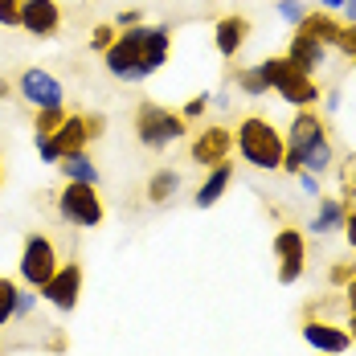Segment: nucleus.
I'll list each match as a JSON object with an SVG mask.
<instances>
[{"label":"nucleus","mask_w":356,"mask_h":356,"mask_svg":"<svg viewBox=\"0 0 356 356\" xmlns=\"http://www.w3.org/2000/svg\"><path fill=\"white\" fill-rule=\"evenodd\" d=\"M66 123V107H45V111H33V131L41 136H54L58 127Z\"/></svg>","instance_id":"b1692460"},{"label":"nucleus","mask_w":356,"mask_h":356,"mask_svg":"<svg viewBox=\"0 0 356 356\" xmlns=\"http://www.w3.org/2000/svg\"><path fill=\"white\" fill-rule=\"evenodd\" d=\"M103 131H107L103 115H66V123L49 136V147L62 160V156H74V152H86L95 140H103Z\"/></svg>","instance_id":"6e6552de"},{"label":"nucleus","mask_w":356,"mask_h":356,"mask_svg":"<svg viewBox=\"0 0 356 356\" xmlns=\"http://www.w3.org/2000/svg\"><path fill=\"white\" fill-rule=\"evenodd\" d=\"M62 262H58V250L54 242L45 238V234H25V242H21V262H17V270H21V283L41 291V286L54 279V270H58Z\"/></svg>","instance_id":"0eeeda50"},{"label":"nucleus","mask_w":356,"mask_h":356,"mask_svg":"<svg viewBox=\"0 0 356 356\" xmlns=\"http://www.w3.org/2000/svg\"><path fill=\"white\" fill-rule=\"evenodd\" d=\"M229 78L238 82V90H242L246 99H262V95L270 90V82H266V74H262V66H242V70H234Z\"/></svg>","instance_id":"5701e85b"},{"label":"nucleus","mask_w":356,"mask_h":356,"mask_svg":"<svg viewBox=\"0 0 356 356\" xmlns=\"http://www.w3.org/2000/svg\"><path fill=\"white\" fill-rule=\"evenodd\" d=\"M103 66H107V74L119 78V82H143V78H147L143 66H140V54L131 49V41H127L123 33L115 37V45L103 54Z\"/></svg>","instance_id":"2eb2a0df"},{"label":"nucleus","mask_w":356,"mask_h":356,"mask_svg":"<svg viewBox=\"0 0 356 356\" xmlns=\"http://www.w3.org/2000/svg\"><path fill=\"white\" fill-rule=\"evenodd\" d=\"M262 66V74H266V82H270V90L283 99V103H291V107H316L323 99V90L316 86V78L312 74H303L299 66H291L286 62V54H275V58H262L258 62Z\"/></svg>","instance_id":"7ed1b4c3"},{"label":"nucleus","mask_w":356,"mask_h":356,"mask_svg":"<svg viewBox=\"0 0 356 356\" xmlns=\"http://www.w3.org/2000/svg\"><path fill=\"white\" fill-rule=\"evenodd\" d=\"M275 258L279 262H307V242H303V229L283 225L275 234Z\"/></svg>","instance_id":"412c9836"},{"label":"nucleus","mask_w":356,"mask_h":356,"mask_svg":"<svg viewBox=\"0 0 356 356\" xmlns=\"http://www.w3.org/2000/svg\"><path fill=\"white\" fill-rule=\"evenodd\" d=\"M344 13H348V25H356V0H344Z\"/></svg>","instance_id":"58836bf2"},{"label":"nucleus","mask_w":356,"mask_h":356,"mask_svg":"<svg viewBox=\"0 0 356 356\" xmlns=\"http://www.w3.org/2000/svg\"><path fill=\"white\" fill-rule=\"evenodd\" d=\"M286 62H291V66H299L303 74H316L323 62H327V45L295 29V33H291V41H286Z\"/></svg>","instance_id":"dca6fc26"},{"label":"nucleus","mask_w":356,"mask_h":356,"mask_svg":"<svg viewBox=\"0 0 356 356\" xmlns=\"http://www.w3.org/2000/svg\"><path fill=\"white\" fill-rule=\"evenodd\" d=\"M58 168H62V177H66V180H78V184H103V172H99V164H95L86 152L62 156V160H58Z\"/></svg>","instance_id":"aec40b11"},{"label":"nucleus","mask_w":356,"mask_h":356,"mask_svg":"<svg viewBox=\"0 0 356 356\" xmlns=\"http://www.w3.org/2000/svg\"><path fill=\"white\" fill-rule=\"evenodd\" d=\"M303 340L323 356H344L353 348V336H348V327H340L336 320H320V316H307L303 320Z\"/></svg>","instance_id":"f8f14e48"},{"label":"nucleus","mask_w":356,"mask_h":356,"mask_svg":"<svg viewBox=\"0 0 356 356\" xmlns=\"http://www.w3.org/2000/svg\"><path fill=\"white\" fill-rule=\"evenodd\" d=\"M0 25L21 29V0H0Z\"/></svg>","instance_id":"bb28decb"},{"label":"nucleus","mask_w":356,"mask_h":356,"mask_svg":"<svg viewBox=\"0 0 356 356\" xmlns=\"http://www.w3.org/2000/svg\"><path fill=\"white\" fill-rule=\"evenodd\" d=\"M115 37H119L115 25H95V29H90V49H95V54H107L111 45H115Z\"/></svg>","instance_id":"a878e982"},{"label":"nucleus","mask_w":356,"mask_h":356,"mask_svg":"<svg viewBox=\"0 0 356 356\" xmlns=\"http://www.w3.org/2000/svg\"><path fill=\"white\" fill-rule=\"evenodd\" d=\"M336 164V147L327 140V123L312 107H303L295 115V123L286 127V156H283V172H312L323 177Z\"/></svg>","instance_id":"f257e3e1"},{"label":"nucleus","mask_w":356,"mask_h":356,"mask_svg":"<svg viewBox=\"0 0 356 356\" xmlns=\"http://www.w3.org/2000/svg\"><path fill=\"white\" fill-rule=\"evenodd\" d=\"M250 33H254L250 17H242V13H225V17H217V25H213V49L225 58V62H234V58L242 54V45L250 41Z\"/></svg>","instance_id":"ddd939ff"},{"label":"nucleus","mask_w":356,"mask_h":356,"mask_svg":"<svg viewBox=\"0 0 356 356\" xmlns=\"http://www.w3.org/2000/svg\"><path fill=\"white\" fill-rule=\"evenodd\" d=\"M353 188H356V177H353Z\"/></svg>","instance_id":"37998d69"},{"label":"nucleus","mask_w":356,"mask_h":356,"mask_svg":"<svg viewBox=\"0 0 356 356\" xmlns=\"http://www.w3.org/2000/svg\"><path fill=\"white\" fill-rule=\"evenodd\" d=\"M340 299H344V307H348V312H356V275L344 283V295H340Z\"/></svg>","instance_id":"e433bc0d"},{"label":"nucleus","mask_w":356,"mask_h":356,"mask_svg":"<svg viewBox=\"0 0 356 356\" xmlns=\"http://www.w3.org/2000/svg\"><path fill=\"white\" fill-rule=\"evenodd\" d=\"M229 152H234V131H229L225 123H205V127L193 136V143H188V156H193L197 168H217V164H225Z\"/></svg>","instance_id":"9d476101"},{"label":"nucleus","mask_w":356,"mask_h":356,"mask_svg":"<svg viewBox=\"0 0 356 356\" xmlns=\"http://www.w3.org/2000/svg\"><path fill=\"white\" fill-rule=\"evenodd\" d=\"M58 217L74 225V229H99L107 221V201L99 193V184H78V180H66L62 193H58Z\"/></svg>","instance_id":"20e7f679"},{"label":"nucleus","mask_w":356,"mask_h":356,"mask_svg":"<svg viewBox=\"0 0 356 356\" xmlns=\"http://www.w3.org/2000/svg\"><path fill=\"white\" fill-rule=\"evenodd\" d=\"M123 37L140 54V66L147 78L172 62V25H136V29H123Z\"/></svg>","instance_id":"423d86ee"},{"label":"nucleus","mask_w":356,"mask_h":356,"mask_svg":"<svg viewBox=\"0 0 356 356\" xmlns=\"http://www.w3.org/2000/svg\"><path fill=\"white\" fill-rule=\"evenodd\" d=\"M279 17H283V21H291V25H299V21L307 17V8H303L299 0H279Z\"/></svg>","instance_id":"c756f323"},{"label":"nucleus","mask_w":356,"mask_h":356,"mask_svg":"<svg viewBox=\"0 0 356 356\" xmlns=\"http://www.w3.org/2000/svg\"><path fill=\"white\" fill-rule=\"evenodd\" d=\"M17 291H21V286L0 275V327H8V323H13V312H17Z\"/></svg>","instance_id":"393cba45"},{"label":"nucleus","mask_w":356,"mask_h":356,"mask_svg":"<svg viewBox=\"0 0 356 356\" xmlns=\"http://www.w3.org/2000/svg\"><path fill=\"white\" fill-rule=\"evenodd\" d=\"M21 29L29 37H54L62 29V4L58 0H21Z\"/></svg>","instance_id":"4468645a"},{"label":"nucleus","mask_w":356,"mask_h":356,"mask_svg":"<svg viewBox=\"0 0 356 356\" xmlns=\"http://www.w3.org/2000/svg\"><path fill=\"white\" fill-rule=\"evenodd\" d=\"M316 4H320L323 13H340L344 8V0H316Z\"/></svg>","instance_id":"4c0bfd02"},{"label":"nucleus","mask_w":356,"mask_h":356,"mask_svg":"<svg viewBox=\"0 0 356 356\" xmlns=\"http://www.w3.org/2000/svg\"><path fill=\"white\" fill-rule=\"evenodd\" d=\"M188 136V123H184V115L177 111L160 107V103H140L136 107V140L143 147H152V152H164V147H172Z\"/></svg>","instance_id":"39448f33"},{"label":"nucleus","mask_w":356,"mask_h":356,"mask_svg":"<svg viewBox=\"0 0 356 356\" xmlns=\"http://www.w3.org/2000/svg\"><path fill=\"white\" fill-rule=\"evenodd\" d=\"M234 152L258 172H279L286 156V136L266 115H246L234 127Z\"/></svg>","instance_id":"f03ea898"},{"label":"nucleus","mask_w":356,"mask_h":356,"mask_svg":"<svg viewBox=\"0 0 356 356\" xmlns=\"http://www.w3.org/2000/svg\"><path fill=\"white\" fill-rule=\"evenodd\" d=\"M136 25H143V13H140V8H123V13L115 17V29H136Z\"/></svg>","instance_id":"72a5a7b5"},{"label":"nucleus","mask_w":356,"mask_h":356,"mask_svg":"<svg viewBox=\"0 0 356 356\" xmlns=\"http://www.w3.org/2000/svg\"><path fill=\"white\" fill-rule=\"evenodd\" d=\"M303 270H307V262H283V266H279V283H283V286L299 283V279H303Z\"/></svg>","instance_id":"7c9ffc66"},{"label":"nucleus","mask_w":356,"mask_h":356,"mask_svg":"<svg viewBox=\"0 0 356 356\" xmlns=\"http://www.w3.org/2000/svg\"><path fill=\"white\" fill-rule=\"evenodd\" d=\"M344 217H348V205H344V197H320V209H316V217H312V234H320V238H327V234H340L344 229Z\"/></svg>","instance_id":"a211bd4d"},{"label":"nucleus","mask_w":356,"mask_h":356,"mask_svg":"<svg viewBox=\"0 0 356 356\" xmlns=\"http://www.w3.org/2000/svg\"><path fill=\"white\" fill-rule=\"evenodd\" d=\"M177 193H180L177 168H156V172L147 177V201H152V205H164V201H172Z\"/></svg>","instance_id":"4be33fe9"},{"label":"nucleus","mask_w":356,"mask_h":356,"mask_svg":"<svg viewBox=\"0 0 356 356\" xmlns=\"http://www.w3.org/2000/svg\"><path fill=\"white\" fill-rule=\"evenodd\" d=\"M8 90H13V82H8V78H0V99H8Z\"/></svg>","instance_id":"a19ab883"},{"label":"nucleus","mask_w":356,"mask_h":356,"mask_svg":"<svg viewBox=\"0 0 356 356\" xmlns=\"http://www.w3.org/2000/svg\"><path fill=\"white\" fill-rule=\"evenodd\" d=\"M0 184H4V168H0Z\"/></svg>","instance_id":"79ce46f5"},{"label":"nucleus","mask_w":356,"mask_h":356,"mask_svg":"<svg viewBox=\"0 0 356 356\" xmlns=\"http://www.w3.org/2000/svg\"><path fill=\"white\" fill-rule=\"evenodd\" d=\"M336 49H340L344 58H353V62H356V25H340V37H336Z\"/></svg>","instance_id":"c85d7f7f"},{"label":"nucleus","mask_w":356,"mask_h":356,"mask_svg":"<svg viewBox=\"0 0 356 356\" xmlns=\"http://www.w3.org/2000/svg\"><path fill=\"white\" fill-rule=\"evenodd\" d=\"M295 177H299V188H303L307 197H320V180L312 177V172H295Z\"/></svg>","instance_id":"f704fd0d"},{"label":"nucleus","mask_w":356,"mask_h":356,"mask_svg":"<svg viewBox=\"0 0 356 356\" xmlns=\"http://www.w3.org/2000/svg\"><path fill=\"white\" fill-rule=\"evenodd\" d=\"M353 275H356V262H340V266H332V270H327V283H332V286H344Z\"/></svg>","instance_id":"473e14b6"},{"label":"nucleus","mask_w":356,"mask_h":356,"mask_svg":"<svg viewBox=\"0 0 356 356\" xmlns=\"http://www.w3.org/2000/svg\"><path fill=\"white\" fill-rule=\"evenodd\" d=\"M37 299H41V295H33V286H29V291H17V312H13V320H29L33 307H37Z\"/></svg>","instance_id":"cd10ccee"},{"label":"nucleus","mask_w":356,"mask_h":356,"mask_svg":"<svg viewBox=\"0 0 356 356\" xmlns=\"http://www.w3.org/2000/svg\"><path fill=\"white\" fill-rule=\"evenodd\" d=\"M348 336H353V344H356V312H348Z\"/></svg>","instance_id":"ea45409f"},{"label":"nucleus","mask_w":356,"mask_h":356,"mask_svg":"<svg viewBox=\"0 0 356 356\" xmlns=\"http://www.w3.org/2000/svg\"><path fill=\"white\" fill-rule=\"evenodd\" d=\"M344 238H348V246L356 254V209H348V217H344Z\"/></svg>","instance_id":"c9c22d12"},{"label":"nucleus","mask_w":356,"mask_h":356,"mask_svg":"<svg viewBox=\"0 0 356 356\" xmlns=\"http://www.w3.org/2000/svg\"><path fill=\"white\" fill-rule=\"evenodd\" d=\"M54 312H62V316H70L74 307H78V295H82V266L78 262H62L58 270H54V279L37 291Z\"/></svg>","instance_id":"9b49d317"},{"label":"nucleus","mask_w":356,"mask_h":356,"mask_svg":"<svg viewBox=\"0 0 356 356\" xmlns=\"http://www.w3.org/2000/svg\"><path fill=\"white\" fill-rule=\"evenodd\" d=\"M229 184H234V164L225 160V164L209 168V177L197 184V193H193V205H197V209H213L217 201L229 193Z\"/></svg>","instance_id":"f3484780"},{"label":"nucleus","mask_w":356,"mask_h":356,"mask_svg":"<svg viewBox=\"0 0 356 356\" xmlns=\"http://www.w3.org/2000/svg\"><path fill=\"white\" fill-rule=\"evenodd\" d=\"M17 95H21L33 111L66 107V86H62L49 70H41V66H25V70L17 74Z\"/></svg>","instance_id":"1a4fd4ad"},{"label":"nucleus","mask_w":356,"mask_h":356,"mask_svg":"<svg viewBox=\"0 0 356 356\" xmlns=\"http://www.w3.org/2000/svg\"><path fill=\"white\" fill-rule=\"evenodd\" d=\"M295 29H299V33H307V37H316V41H323V45H336V37H340V21H336V13L316 8V13H307Z\"/></svg>","instance_id":"6ab92c4d"},{"label":"nucleus","mask_w":356,"mask_h":356,"mask_svg":"<svg viewBox=\"0 0 356 356\" xmlns=\"http://www.w3.org/2000/svg\"><path fill=\"white\" fill-rule=\"evenodd\" d=\"M205 111H209V95H197V99H188V103H184L180 115H184V123H188V119H201Z\"/></svg>","instance_id":"2f4dec72"}]
</instances>
